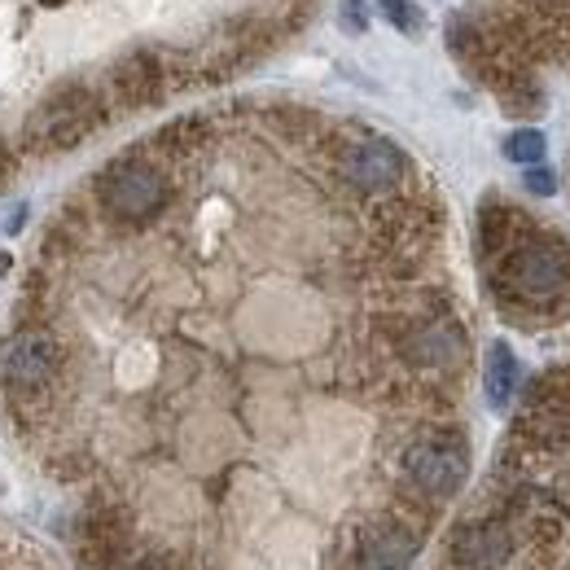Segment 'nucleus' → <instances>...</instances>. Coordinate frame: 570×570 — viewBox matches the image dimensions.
Masks as SVG:
<instances>
[{
    "label": "nucleus",
    "instance_id": "9d476101",
    "mask_svg": "<svg viewBox=\"0 0 570 570\" xmlns=\"http://www.w3.org/2000/svg\"><path fill=\"white\" fill-rule=\"evenodd\" d=\"M527 185H531V194H553V176H549V171H540V167H531Z\"/></svg>",
    "mask_w": 570,
    "mask_h": 570
},
{
    "label": "nucleus",
    "instance_id": "f257e3e1",
    "mask_svg": "<svg viewBox=\"0 0 570 570\" xmlns=\"http://www.w3.org/2000/svg\"><path fill=\"white\" fill-rule=\"evenodd\" d=\"M488 264L492 289L509 316H570V242L562 233L527 219Z\"/></svg>",
    "mask_w": 570,
    "mask_h": 570
},
{
    "label": "nucleus",
    "instance_id": "39448f33",
    "mask_svg": "<svg viewBox=\"0 0 570 570\" xmlns=\"http://www.w3.org/2000/svg\"><path fill=\"white\" fill-rule=\"evenodd\" d=\"M334 171L347 189H356L368 203L391 198V194L409 189V180H413V163L404 158V149L391 145L386 137H373V132L334 137Z\"/></svg>",
    "mask_w": 570,
    "mask_h": 570
},
{
    "label": "nucleus",
    "instance_id": "0eeeda50",
    "mask_svg": "<svg viewBox=\"0 0 570 570\" xmlns=\"http://www.w3.org/2000/svg\"><path fill=\"white\" fill-rule=\"evenodd\" d=\"M488 400H492V409H509V400H513V391H518V360L513 352L504 347V343H492L488 347Z\"/></svg>",
    "mask_w": 570,
    "mask_h": 570
},
{
    "label": "nucleus",
    "instance_id": "6e6552de",
    "mask_svg": "<svg viewBox=\"0 0 570 570\" xmlns=\"http://www.w3.org/2000/svg\"><path fill=\"white\" fill-rule=\"evenodd\" d=\"M504 154H509L513 163H522V167H540V158H544V137H540L535 128H518V132L504 141Z\"/></svg>",
    "mask_w": 570,
    "mask_h": 570
},
{
    "label": "nucleus",
    "instance_id": "423d86ee",
    "mask_svg": "<svg viewBox=\"0 0 570 570\" xmlns=\"http://www.w3.org/2000/svg\"><path fill=\"white\" fill-rule=\"evenodd\" d=\"M106 92L115 106L124 110H145L154 106L163 92H167V71H163V58L149 53V49H137L128 58H119L110 75H106Z\"/></svg>",
    "mask_w": 570,
    "mask_h": 570
},
{
    "label": "nucleus",
    "instance_id": "1a4fd4ad",
    "mask_svg": "<svg viewBox=\"0 0 570 570\" xmlns=\"http://www.w3.org/2000/svg\"><path fill=\"white\" fill-rule=\"evenodd\" d=\"M377 4L386 9V18H391L400 31H409V36L422 31V9H417L413 0H377Z\"/></svg>",
    "mask_w": 570,
    "mask_h": 570
},
{
    "label": "nucleus",
    "instance_id": "f03ea898",
    "mask_svg": "<svg viewBox=\"0 0 570 570\" xmlns=\"http://www.w3.org/2000/svg\"><path fill=\"white\" fill-rule=\"evenodd\" d=\"M470 479V448L465 434L452 426H426L395 452V500L413 518L430 522V513L452 500Z\"/></svg>",
    "mask_w": 570,
    "mask_h": 570
},
{
    "label": "nucleus",
    "instance_id": "9b49d317",
    "mask_svg": "<svg viewBox=\"0 0 570 570\" xmlns=\"http://www.w3.org/2000/svg\"><path fill=\"white\" fill-rule=\"evenodd\" d=\"M40 4H62V0H40Z\"/></svg>",
    "mask_w": 570,
    "mask_h": 570
},
{
    "label": "nucleus",
    "instance_id": "7ed1b4c3",
    "mask_svg": "<svg viewBox=\"0 0 570 570\" xmlns=\"http://www.w3.org/2000/svg\"><path fill=\"white\" fill-rule=\"evenodd\" d=\"M92 203L110 224H128L145 228L171 203V176L158 158L149 154H124L115 163L101 167V176L92 180Z\"/></svg>",
    "mask_w": 570,
    "mask_h": 570
},
{
    "label": "nucleus",
    "instance_id": "20e7f679",
    "mask_svg": "<svg viewBox=\"0 0 570 570\" xmlns=\"http://www.w3.org/2000/svg\"><path fill=\"white\" fill-rule=\"evenodd\" d=\"M106 124V97L88 83H58L49 97L36 101V110L22 124V154L31 158H49V154H67L75 145H83L97 128Z\"/></svg>",
    "mask_w": 570,
    "mask_h": 570
}]
</instances>
